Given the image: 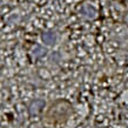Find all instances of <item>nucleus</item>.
I'll use <instances>...</instances> for the list:
<instances>
[{"label":"nucleus","instance_id":"obj_1","mask_svg":"<svg viewBox=\"0 0 128 128\" xmlns=\"http://www.w3.org/2000/svg\"><path fill=\"white\" fill-rule=\"evenodd\" d=\"M42 39H44V41H45L46 44L52 45V44L55 41V35L52 34V33H46V34L42 35Z\"/></svg>","mask_w":128,"mask_h":128}]
</instances>
